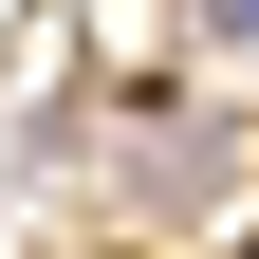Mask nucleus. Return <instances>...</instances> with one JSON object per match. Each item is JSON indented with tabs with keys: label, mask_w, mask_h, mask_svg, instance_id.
<instances>
[{
	"label": "nucleus",
	"mask_w": 259,
	"mask_h": 259,
	"mask_svg": "<svg viewBox=\"0 0 259 259\" xmlns=\"http://www.w3.org/2000/svg\"><path fill=\"white\" fill-rule=\"evenodd\" d=\"M204 19H222V37H259V0H204Z\"/></svg>",
	"instance_id": "obj_1"
}]
</instances>
